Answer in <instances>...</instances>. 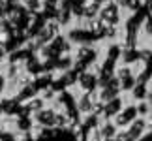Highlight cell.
Here are the masks:
<instances>
[{
  "mask_svg": "<svg viewBox=\"0 0 152 141\" xmlns=\"http://www.w3.org/2000/svg\"><path fill=\"white\" fill-rule=\"evenodd\" d=\"M137 109H135V105H128L126 109H122L118 117H116V124L118 126H130L133 120L137 119Z\"/></svg>",
  "mask_w": 152,
  "mask_h": 141,
  "instance_id": "6da1fadb",
  "label": "cell"
},
{
  "mask_svg": "<svg viewBox=\"0 0 152 141\" xmlns=\"http://www.w3.org/2000/svg\"><path fill=\"white\" fill-rule=\"evenodd\" d=\"M135 109H137V115L141 117V119H147V117L152 113V104L145 98V100H141V102L135 105Z\"/></svg>",
  "mask_w": 152,
  "mask_h": 141,
  "instance_id": "7a4b0ae2",
  "label": "cell"
},
{
  "mask_svg": "<svg viewBox=\"0 0 152 141\" xmlns=\"http://www.w3.org/2000/svg\"><path fill=\"white\" fill-rule=\"evenodd\" d=\"M116 13H118V6H116V4H107L102 10V17H103V19H111V17L115 19Z\"/></svg>",
  "mask_w": 152,
  "mask_h": 141,
  "instance_id": "3957f363",
  "label": "cell"
},
{
  "mask_svg": "<svg viewBox=\"0 0 152 141\" xmlns=\"http://www.w3.org/2000/svg\"><path fill=\"white\" fill-rule=\"evenodd\" d=\"M79 107L83 109V111H88L90 109V100H88V96H83V102H79Z\"/></svg>",
  "mask_w": 152,
  "mask_h": 141,
  "instance_id": "277c9868",
  "label": "cell"
},
{
  "mask_svg": "<svg viewBox=\"0 0 152 141\" xmlns=\"http://www.w3.org/2000/svg\"><path fill=\"white\" fill-rule=\"evenodd\" d=\"M103 134H105V136H113V134H115V126L113 124H105L103 126Z\"/></svg>",
  "mask_w": 152,
  "mask_h": 141,
  "instance_id": "5b68a950",
  "label": "cell"
},
{
  "mask_svg": "<svg viewBox=\"0 0 152 141\" xmlns=\"http://www.w3.org/2000/svg\"><path fill=\"white\" fill-rule=\"evenodd\" d=\"M147 89H148V94H152V75H150V79H148V85H147Z\"/></svg>",
  "mask_w": 152,
  "mask_h": 141,
  "instance_id": "8992f818",
  "label": "cell"
},
{
  "mask_svg": "<svg viewBox=\"0 0 152 141\" xmlns=\"http://www.w3.org/2000/svg\"><path fill=\"white\" fill-rule=\"evenodd\" d=\"M150 38H152V36H150ZM150 42H152V40H150Z\"/></svg>",
  "mask_w": 152,
  "mask_h": 141,
  "instance_id": "52a82bcc",
  "label": "cell"
}]
</instances>
